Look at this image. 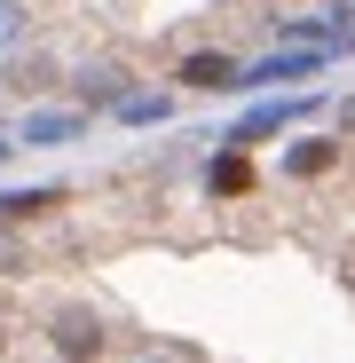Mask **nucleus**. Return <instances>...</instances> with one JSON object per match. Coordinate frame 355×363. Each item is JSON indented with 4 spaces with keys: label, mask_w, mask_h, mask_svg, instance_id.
Instances as JSON below:
<instances>
[{
    "label": "nucleus",
    "mask_w": 355,
    "mask_h": 363,
    "mask_svg": "<svg viewBox=\"0 0 355 363\" xmlns=\"http://www.w3.org/2000/svg\"><path fill=\"white\" fill-rule=\"evenodd\" d=\"M308 118H324V95H300V87H284V95H253V111L229 118L213 143H229V150H261V143H276V135H292V127H308Z\"/></svg>",
    "instance_id": "obj_1"
},
{
    "label": "nucleus",
    "mask_w": 355,
    "mask_h": 363,
    "mask_svg": "<svg viewBox=\"0 0 355 363\" xmlns=\"http://www.w3.org/2000/svg\"><path fill=\"white\" fill-rule=\"evenodd\" d=\"M47 347L55 363H103L111 355V316L95 308V300H64V308H47Z\"/></svg>",
    "instance_id": "obj_2"
},
{
    "label": "nucleus",
    "mask_w": 355,
    "mask_h": 363,
    "mask_svg": "<svg viewBox=\"0 0 355 363\" xmlns=\"http://www.w3.org/2000/svg\"><path fill=\"white\" fill-rule=\"evenodd\" d=\"M127 95H135V72L118 64V55H79V64H64V103L87 111V118H111Z\"/></svg>",
    "instance_id": "obj_3"
},
{
    "label": "nucleus",
    "mask_w": 355,
    "mask_h": 363,
    "mask_svg": "<svg viewBox=\"0 0 355 363\" xmlns=\"http://www.w3.org/2000/svg\"><path fill=\"white\" fill-rule=\"evenodd\" d=\"M324 64H332L324 48H269V55H253V64H237V95H284V87L316 79Z\"/></svg>",
    "instance_id": "obj_4"
},
{
    "label": "nucleus",
    "mask_w": 355,
    "mask_h": 363,
    "mask_svg": "<svg viewBox=\"0 0 355 363\" xmlns=\"http://www.w3.org/2000/svg\"><path fill=\"white\" fill-rule=\"evenodd\" d=\"M0 95H24V103H47V95H64V55H47V48H16V55H0Z\"/></svg>",
    "instance_id": "obj_5"
},
{
    "label": "nucleus",
    "mask_w": 355,
    "mask_h": 363,
    "mask_svg": "<svg viewBox=\"0 0 355 363\" xmlns=\"http://www.w3.org/2000/svg\"><path fill=\"white\" fill-rule=\"evenodd\" d=\"M198 182H205V198H213V206H245V198H253V182H261V166H253V150L213 143V150L198 158Z\"/></svg>",
    "instance_id": "obj_6"
},
{
    "label": "nucleus",
    "mask_w": 355,
    "mask_h": 363,
    "mask_svg": "<svg viewBox=\"0 0 355 363\" xmlns=\"http://www.w3.org/2000/svg\"><path fill=\"white\" fill-rule=\"evenodd\" d=\"M95 127L87 111H72V103H32L24 118H16V150H64V143H79Z\"/></svg>",
    "instance_id": "obj_7"
},
{
    "label": "nucleus",
    "mask_w": 355,
    "mask_h": 363,
    "mask_svg": "<svg viewBox=\"0 0 355 363\" xmlns=\"http://www.w3.org/2000/svg\"><path fill=\"white\" fill-rule=\"evenodd\" d=\"M237 64L245 55H229V48H190V55H174V87L182 95H237Z\"/></svg>",
    "instance_id": "obj_8"
},
{
    "label": "nucleus",
    "mask_w": 355,
    "mask_h": 363,
    "mask_svg": "<svg viewBox=\"0 0 355 363\" xmlns=\"http://www.w3.org/2000/svg\"><path fill=\"white\" fill-rule=\"evenodd\" d=\"M339 158H347L339 135H292V143L276 150V174H284V182H324Z\"/></svg>",
    "instance_id": "obj_9"
},
{
    "label": "nucleus",
    "mask_w": 355,
    "mask_h": 363,
    "mask_svg": "<svg viewBox=\"0 0 355 363\" xmlns=\"http://www.w3.org/2000/svg\"><path fill=\"white\" fill-rule=\"evenodd\" d=\"M182 118V103H174V87H135L127 103L111 111V127H127V135H150V127H174Z\"/></svg>",
    "instance_id": "obj_10"
},
{
    "label": "nucleus",
    "mask_w": 355,
    "mask_h": 363,
    "mask_svg": "<svg viewBox=\"0 0 355 363\" xmlns=\"http://www.w3.org/2000/svg\"><path fill=\"white\" fill-rule=\"evenodd\" d=\"M64 206H72L64 182H24V190H0V221H16V229H32V221H47V213H64Z\"/></svg>",
    "instance_id": "obj_11"
},
{
    "label": "nucleus",
    "mask_w": 355,
    "mask_h": 363,
    "mask_svg": "<svg viewBox=\"0 0 355 363\" xmlns=\"http://www.w3.org/2000/svg\"><path fill=\"white\" fill-rule=\"evenodd\" d=\"M40 32V0H0V55H16Z\"/></svg>",
    "instance_id": "obj_12"
},
{
    "label": "nucleus",
    "mask_w": 355,
    "mask_h": 363,
    "mask_svg": "<svg viewBox=\"0 0 355 363\" xmlns=\"http://www.w3.org/2000/svg\"><path fill=\"white\" fill-rule=\"evenodd\" d=\"M332 135H339V143H355V95H339V103H332Z\"/></svg>",
    "instance_id": "obj_13"
},
{
    "label": "nucleus",
    "mask_w": 355,
    "mask_h": 363,
    "mask_svg": "<svg viewBox=\"0 0 355 363\" xmlns=\"http://www.w3.org/2000/svg\"><path fill=\"white\" fill-rule=\"evenodd\" d=\"M127 363H190V347H135Z\"/></svg>",
    "instance_id": "obj_14"
},
{
    "label": "nucleus",
    "mask_w": 355,
    "mask_h": 363,
    "mask_svg": "<svg viewBox=\"0 0 355 363\" xmlns=\"http://www.w3.org/2000/svg\"><path fill=\"white\" fill-rule=\"evenodd\" d=\"M16 158V127H0V166H9Z\"/></svg>",
    "instance_id": "obj_15"
},
{
    "label": "nucleus",
    "mask_w": 355,
    "mask_h": 363,
    "mask_svg": "<svg viewBox=\"0 0 355 363\" xmlns=\"http://www.w3.org/2000/svg\"><path fill=\"white\" fill-rule=\"evenodd\" d=\"M0 363H9V324H0Z\"/></svg>",
    "instance_id": "obj_16"
}]
</instances>
